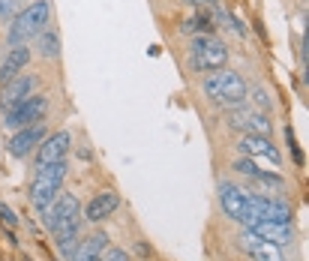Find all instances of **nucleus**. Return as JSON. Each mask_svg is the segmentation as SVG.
I'll return each instance as SVG.
<instances>
[{"instance_id": "nucleus-1", "label": "nucleus", "mask_w": 309, "mask_h": 261, "mask_svg": "<svg viewBox=\"0 0 309 261\" xmlns=\"http://www.w3.org/2000/svg\"><path fill=\"white\" fill-rule=\"evenodd\" d=\"M42 222L45 228L54 234V243L72 255V240L78 237V225H81V204L72 192H57L51 207L42 213Z\"/></svg>"}, {"instance_id": "nucleus-2", "label": "nucleus", "mask_w": 309, "mask_h": 261, "mask_svg": "<svg viewBox=\"0 0 309 261\" xmlns=\"http://www.w3.org/2000/svg\"><path fill=\"white\" fill-rule=\"evenodd\" d=\"M66 171H69L66 159L48 162V165H36V174L30 180V201H33V207L39 210V213H45L51 207L54 195L60 192V186L66 180Z\"/></svg>"}, {"instance_id": "nucleus-3", "label": "nucleus", "mask_w": 309, "mask_h": 261, "mask_svg": "<svg viewBox=\"0 0 309 261\" xmlns=\"http://www.w3.org/2000/svg\"><path fill=\"white\" fill-rule=\"evenodd\" d=\"M48 18H51V3H48V0H33L27 9H21L12 18V24L6 30L9 45H27L33 36H39L45 30Z\"/></svg>"}, {"instance_id": "nucleus-4", "label": "nucleus", "mask_w": 309, "mask_h": 261, "mask_svg": "<svg viewBox=\"0 0 309 261\" xmlns=\"http://www.w3.org/2000/svg\"><path fill=\"white\" fill-rule=\"evenodd\" d=\"M204 93H207V99H213L219 105H240L246 99V81L240 72L222 66L204 78Z\"/></svg>"}, {"instance_id": "nucleus-5", "label": "nucleus", "mask_w": 309, "mask_h": 261, "mask_svg": "<svg viewBox=\"0 0 309 261\" xmlns=\"http://www.w3.org/2000/svg\"><path fill=\"white\" fill-rule=\"evenodd\" d=\"M228 63V48L216 36H195L189 42V66L195 72H216Z\"/></svg>"}, {"instance_id": "nucleus-6", "label": "nucleus", "mask_w": 309, "mask_h": 261, "mask_svg": "<svg viewBox=\"0 0 309 261\" xmlns=\"http://www.w3.org/2000/svg\"><path fill=\"white\" fill-rule=\"evenodd\" d=\"M219 201H222L225 216H231L234 222H240V225H249V222L255 219L252 207H249V192L240 189V186H234V183H228V180L219 183Z\"/></svg>"}, {"instance_id": "nucleus-7", "label": "nucleus", "mask_w": 309, "mask_h": 261, "mask_svg": "<svg viewBox=\"0 0 309 261\" xmlns=\"http://www.w3.org/2000/svg\"><path fill=\"white\" fill-rule=\"evenodd\" d=\"M45 111H48V99L39 96V93H30L21 105H15L12 111H6L3 126H9V129H24V126H30V123H39V120L45 117Z\"/></svg>"}, {"instance_id": "nucleus-8", "label": "nucleus", "mask_w": 309, "mask_h": 261, "mask_svg": "<svg viewBox=\"0 0 309 261\" xmlns=\"http://www.w3.org/2000/svg\"><path fill=\"white\" fill-rule=\"evenodd\" d=\"M237 150L249 159H267L273 168L282 165V153L276 150V144L270 141V135H240Z\"/></svg>"}, {"instance_id": "nucleus-9", "label": "nucleus", "mask_w": 309, "mask_h": 261, "mask_svg": "<svg viewBox=\"0 0 309 261\" xmlns=\"http://www.w3.org/2000/svg\"><path fill=\"white\" fill-rule=\"evenodd\" d=\"M228 126L231 129H243V135H270L273 123L264 111H255V108H234L228 114Z\"/></svg>"}, {"instance_id": "nucleus-10", "label": "nucleus", "mask_w": 309, "mask_h": 261, "mask_svg": "<svg viewBox=\"0 0 309 261\" xmlns=\"http://www.w3.org/2000/svg\"><path fill=\"white\" fill-rule=\"evenodd\" d=\"M249 207H252L255 219H270V222H291V216H294L291 207L273 195H252L249 192Z\"/></svg>"}, {"instance_id": "nucleus-11", "label": "nucleus", "mask_w": 309, "mask_h": 261, "mask_svg": "<svg viewBox=\"0 0 309 261\" xmlns=\"http://www.w3.org/2000/svg\"><path fill=\"white\" fill-rule=\"evenodd\" d=\"M69 147H72V135H69L66 129H60V132H54V135H45V138L39 141V147H36V165H48V162L66 159Z\"/></svg>"}, {"instance_id": "nucleus-12", "label": "nucleus", "mask_w": 309, "mask_h": 261, "mask_svg": "<svg viewBox=\"0 0 309 261\" xmlns=\"http://www.w3.org/2000/svg\"><path fill=\"white\" fill-rule=\"evenodd\" d=\"M33 90H36V75H27V72H21V75H15L12 81H6L3 93H0V108H3V114L12 111L15 105H21Z\"/></svg>"}, {"instance_id": "nucleus-13", "label": "nucleus", "mask_w": 309, "mask_h": 261, "mask_svg": "<svg viewBox=\"0 0 309 261\" xmlns=\"http://www.w3.org/2000/svg\"><path fill=\"white\" fill-rule=\"evenodd\" d=\"M45 138V126L42 123H30V126H24V129H18L15 135H12V141H9V156H15V159H27L36 147H39V141Z\"/></svg>"}, {"instance_id": "nucleus-14", "label": "nucleus", "mask_w": 309, "mask_h": 261, "mask_svg": "<svg viewBox=\"0 0 309 261\" xmlns=\"http://www.w3.org/2000/svg\"><path fill=\"white\" fill-rule=\"evenodd\" d=\"M249 231H255L258 237L270 240V243H276V246H285L294 240V228H291V222H270V219H252Z\"/></svg>"}, {"instance_id": "nucleus-15", "label": "nucleus", "mask_w": 309, "mask_h": 261, "mask_svg": "<svg viewBox=\"0 0 309 261\" xmlns=\"http://www.w3.org/2000/svg\"><path fill=\"white\" fill-rule=\"evenodd\" d=\"M240 243H243V249H246L255 261H285L282 246H276V243H270V240L258 237V234H255V231H249V228L240 234Z\"/></svg>"}, {"instance_id": "nucleus-16", "label": "nucleus", "mask_w": 309, "mask_h": 261, "mask_svg": "<svg viewBox=\"0 0 309 261\" xmlns=\"http://www.w3.org/2000/svg\"><path fill=\"white\" fill-rule=\"evenodd\" d=\"M27 63H30V48L27 45H9V51L3 54V63H0V84L21 75L27 69Z\"/></svg>"}, {"instance_id": "nucleus-17", "label": "nucleus", "mask_w": 309, "mask_h": 261, "mask_svg": "<svg viewBox=\"0 0 309 261\" xmlns=\"http://www.w3.org/2000/svg\"><path fill=\"white\" fill-rule=\"evenodd\" d=\"M117 207H120V195H117V192H99V195L90 198V204L84 207V219H87V222H102V219H108Z\"/></svg>"}, {"instance_id": "nucleus-18", "label": "nucleus", "mask_w": 309, "mask_h": 261, "mask_svg": "<svg viewBox=\"0 0 309 261\" xmlns=\"http://www.w3.org/2000/svg\"><path fill=\"white\" fill-rule=\"evenodd\" d=\"M108 249V237L99 231V234H90L78 243V249L72 252V261H99Z\"/></svg>"}, {"instance_id": "nucleus-19", "label": "nucleus", "mask_w": 309, "mask_h": 261, "mask_svg": "<svg viewBox=\"0 0 309 261\" xmlns=\"http://www.w3.org/2000/svg\"><path fill=\"white\" fill-rule=\"evenodd\" d=\"M234 171L252 177L255 183H267V186H273V189H282V177H279V174H270V171H264V168H258L249 156H246V159H237V162H234Z\"/></svg>"}, {"instance_id": "nucleus-20", "label": "nucleus", "mask_w": 309, "mask_h": 261, "mask_svg": "<svg viewBox=\"0 0 309 261\" xmlns=\"http://www.w3.org/2000/svg\"><path fill=\"white\" fill-rule=\"evenodd\" d=\"M180 30L186 33V36H210L213 33V24H210V18L207 15H201V12H195V15H192V18H186L183 24H180Z\"/></svg>"}, {"instance_id": "nucleus-21", "label": "nucleus", "mask_w": 309, "mask_h": 261, "mask_svg": "<svg viewBox=\"0 0 309 261\" xmlns=\"http://www.w3.org/2000/svg\"><path fill=\"white\" fill-rule=\"evenodd\" d=\"M39 54H42V57H57V54H60V39H57V33H45V30H42Z\"/></svg>"}, {"instance_id": "nucleus-22", "label": "nucleus", "mask_w": 309, "mask_h": 261, "mask_svg": "<svg viewBox=\"0 0 309 261\" xmlns=\"http://www.w3.org/2000/svg\"><path fill=\"white\" fill-rule=\"evenodd\" d=\"M0 219H3L9 228H12V225H18V216H15V210H12L9 204H0Z\"/></svg>"}, {"instance_id": "nucleus-23", "label": "nucleus", "mask_w": 309, "mask_h": 261, "mask_svg": "<svg viewBox=\"0 0 309 261\" xmlns=\"http://www.w3.org/2000/svg\"><path fill=\"white\" fill-rule=\"evenodd\" d=\"M252 108H255V111H264V108H270V96H267L264 90H255V96H252Z\"/></svg>"}, {"instance_id": "nucleus-24", "label": "nucleus", "mask_w": 309, "mask_h": 261, "mask_svg": "<svg viewBox=\"0 0 309 261\" xmlns=\"http://www.w3.org/2000/svg\"><path fill=\"white\" fill-rule=\"evenodd\" d=\"M99 261H129V255L123 249H105V255Z\"/></svg>"}, {"instance_id": "nucleus-25", "label": "nucleus", "mask_w": 309, "mask_h": 261, "mask_svg": "<svg viewBox=\"0 0 309 261\" xmlns=\"http://www.w3.org/2000/svg\"><path fill=\"white\" fill-rule=\"evenodd\" d=\"M285 138H288V144H291V153H294V162H297V165H303V153H300V147L294 144V132H291V129H285Z\"/></svg>"}, {"instance_id": "nucleus-26", "label": "nucleus", "mask_w": 309, "mask_h": 261, "mask_svg": "<svg viewBox=\"0 0 309 261\" xmlns=\"http://www.w3.org/2000/svg\"><path fill=\"white\" fill-rule=\"evenodd\" d=\"M12 6H15V0H0V15L9 18L12 15Z\"/></svg>"}, {"instance_id": "nucleus-27", "label": "nucleus", "mask_w": 309, "mask_h": 261, "mask_svg": "<svg viewBox=\"0 0 309 261\" xmlns=\"http://www.w3.org/2000/svg\"><path fill=\"white\" fill-rule=\"evenodd\" d=\"M180 3H186V6H195V9H201V6H210L213 0H180Z\"/></svg>"}]
</instances>
